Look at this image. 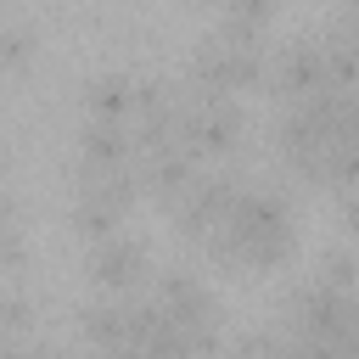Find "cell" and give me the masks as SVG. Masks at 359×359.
Here are the masks:
<instances>
[{"label": "cell", "mask_w": 359, "mask_h": 359, "mask_svg": "<svg viewBox=\"0 0 359 359\" xmlns=\"http://www.w3.org/2000/svg\"><path fill=\"white\" fill-rule=\"evenodd\" d=\"M331 90H342V84H337V62H331V34L325 28H303V34L275 45V56H269V95L280 107L309 101V95H331Z\"/></svg>", "instance_id": "cell-4"}, {"label": "cell", "mask_w": 359, "mask_h": 359, "mask_svg": "<svg viewBox=\"0 0 359 359\" xmlns=\"http://www.w3.org/2000/svg\"><path fill=\"white\" fill-rule=\"evenodd\" d=\"M140 174H73V196H67V224L84 236V247L123 236L135 202H140Z\"/></svg>", "instance_id": "cell-5"}, {"label": "cell", "mask_w": 359, "mask_h": 359, "mask_svg": "<svg viewBox=\"0 0 359 359\" xmlns=\"http://www.w3.org/2000/svg\"><path fill=\"white\" fill-rule=\"evenodd\" d=\"M280 17V6L275 0H230L224 11H219V34H230V39H247V45H264L269 39V22Z\"/></svg>", "instance_id": "cell-11"}, {"label": "cell", "mask_w": 359, "mask_h": 359, "mask_svg": "<svg viewBox=\"0 0 359 359\" xmlns=\"http://www.w3.org/2000/svg\"><path fill=\"white\" fill-rule=\"evenodd\" d=\"M140 140L129 123H84L73 135V174H135Z\"/></svg>", "instance_id": "cell-10"}, {"label": "cell", "mask_w": 359, "mask_h": 359, "mask_svg": "<svg viewBox=\"0 0 359 359\" xmlns=\"http://www.w3.org/2000/svg\"><path fill=\"white\" fill-rule=\"evenodd\" d=\"M90 359H146V353H135V348H118V353H90Z\"/></svg>", "instance_id": "cell-17"}, {"label": "cell", "mask_w": 359, "mask_h": 359, "mask_svg": "<svg viewBox=\"0 0 359 359\" xmlns=\"http://www.w3.org/2000/svg\"><path fill=\"white\" fill-rule=\"evenodd\" d=\"M151 303L174 320V325H213V320H224L219 314V292H213V280L208 275H196L191 264H168V269H157V280H151Z\"/></svg>", "instance_id": "cell-9"}, {"label": "cell", "mask_w": 359, "mask_h": 359, "mask_svg": "<svg viewBox=\"0 0 359 359\" xmlns=\"http://www.w3.org/2000/svg\"><path fill=\"white\" fill-rule=\"evenodd\" d=\"M337 224L348 230V241H359V191H342L337 196Z\"/></svg>", "instance_id": "cell-15"}, {"label": "cell", "mask_w": 359, "mask_h": 359, "mask_svg": "<svg viewBox=\"0 0 359 359\" xmlns=\"http://www.w3.org/2000/svg\"><path fill=\"white\" fill-rule=\"evenodd\" d=\"M84 280L101 297H140V286L157 280L151 241L140 230H123V236H107V241L84 247Z\"/></svg>", "instance_id": "cell-7"}, {"label": "cell", "mask_w": 359, "mask_h": 359, "mask_svg": "<svg viewBox=\"0 0 359 359\" xmlns=\"http://www.w3.org/2000/svg\"><path fill=\"white\" fill-rule=\"evenodd\" d=\"M39 50V28L22 17V11H0V67L6 73H22Z\"/></svg>", "instance_id": "cell-12"}, {"label": "cell", "mask_w": 359, "mask_h": 359, "mask_svg": "<svg viewBox=\"0 0 359 359\" xmlns=\"http://www.w3.org/2000/svg\"><path fill=\"white\" fill-rule=\"evenodd\" d=\"M185 79L196 90H219V95H247L258 84H269V50L264 45H247V39H230L219 28H208L185 62Z\"/></svg>", "instance_id": "cell-3"}, {"label": "cell", "mask_w": 359, "mask_h": 359, "mask_svg": "<svg viewBox=\"0 0 359 359\" xmlns=\"http://www.w3.org/2000/svg\"><path fill=\"white\" fill-rule=\"evenodd\" d=\"M331 28H337V34H348V39L359 45V0H348V6L331 17Z\"/></svg>", "instance_id": "cell-16"}, {"label": "cell", "mask_w": 359, "mask_h": 359, "mask_svg": "<svg viewBox=\"0 0 359 359\" xmlns=\"http://www.w3.org/2000/svg\"><path fill=\"white\" fill-rule=\"evenodd\" d=\"M241 191H247V180L236 174V168H213L174 213H168V224H174V236L180 241H191V247H213L224 230H230V219H236V202H241Z\"/></svg>", "instance_id": "cell-6"}, {"label": "cell", "mask_w": 359, "mask_h": 359, "mask_svg": "<svg viewBox=\"0 0 359 359\" xmlns=\"http://www.w3.org/2000/svg\"><path fill=\"white\" fill-rule=\"evenodd\" d=\"M146 90H151L146 67H95L79 84V112H84V123H129L135 129Z\"/></svg>", "instance_id": "cell-8"}, {"label": "cell", "mask_w": 359, "mask_h": 359, "mask_svg": "<svg viewBox=\"0 0 359 359\" xmlns=\"http://www.w3.org/2000/svg\"><path fill=\"white\" fill-rule=\"evenodd\" d=\"M247 129H252V118H247L241 95L196 90V84L185 79V90H180V140H185L202 163L236 157V151L247 146Z\"/></svg>", "instance_id": "cell-2"}, {"label": "cell", "mask_w": 359, "mask_h": 359, "mask_svg": "<svg viewBox=\"0 0 359 359\" xmlns=\"http://www.w3.org/2000/svg\"><path fill=\"white\" fill-rule=\"evenodd\" d=\"M219 359H286V331H241V337H230V348L219 353Z\"/></svg>", "instance_id": "cell-14"}, {"label": "cell", "mask_w": 359, "mask_h": 359, "mask_svg": "<svg viewBox=\"0 0 359 359\" xmlns=\"http://www.w3.org/2000/svg\"><path fill=\"white\" fill-rule=\"evenodd\" d=\"M314 280L337 286V292H359V241H331L314 252Z\"/></svg>", "instance_id": "cell-13"}, {"label": "cell", "mask_w": 359, "mask_h": 359, "mask_svg": "<svg viewBox=\"0 0 359 359\" xmlns=\"http://www.w3.org/2000/svg\"><path fill=\"white\" fill-rule=\"evenodd\" d=\"M208 258L247 280V275H275L297 258V191L286 185V174L275 180H247L230 230L208 247Z\"/></svg>", "instance_id": "cell-1"}]
</instances>
